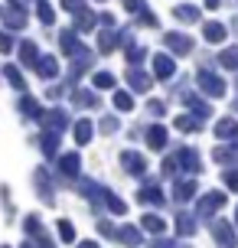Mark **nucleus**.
Returning a JSON list of instances; mask_svg holds the SVG:
<instances>
[{
    "label": "nucleus",
    "mask_w": 238,
    "mask_h": 248,
    "mask_svg": "<svg viewBox=\"0 0 238 248\" xmlns=\"http://www.w3.org/2000/svg\"><path fill=\"white\" fill-rule=\"evenodd\" d=\"M153 65H157V75H160V78H170V75H173V62L166 59V56H157Z\"/></svg>",
    "instance_id": "obj_1"
},
{
    "label": "nucleus",
    "mask_w": 238,
    "mask_h": 248,
    "mask_svg": "<svg viewBox=\"0 0 238 248\" xmlns=\"http://www.w3.org/2000/svg\"><path fill=\"white\" fill-rule=\"evenodd\" d=\"M176 16H183V20H196V7H179Z\"/></svg>",
    "instance_id": "obj_4"
},
{
    "label": "nucleus",
    "mask_w": 238,
    "mask_h": 248,
    "mask_svg": "<svg viewBox=\"0 0 238 248\" xmlns=\"http://www.w3.org/2000/svg\"><path fill=\"white\" fill-rule=\"evenodd\" d=\"M166 43H170V46H173L176 52H186L189 46H193V43H189L186 36H176V33H173V36H166Z\"/></svg>",
    "instance_id": "obj_2"
},
{
    "label": "nucleus",
    "mask_w": 238,
    "mask_h": 248,
    "mask_svg": "<svg viewBox=\"0 0 238 248\" xmlns=\"http://www.w3.org/2000/svg\"><path fill=\"white\" fill-rule=\"evenodd\" d=\"M222 62H225V65H235V62H238V49L225 52V56H222Z\"/></svg>",
    "instance_id": "obj_6"
},
{
    "label": "nucleus",
    "mask_w": 238,
    "mask_h": 248,
    "mask_svg": "<svg viewBox=\"0 0 238 248\" xmlns=\"http://www.w3.org/2000/svg\"><path fill=\"white\" fill-rule=\"evenodd\" d=\"M91 137V127H88V121H82V127H78V140H88Z\"/></svg>",
    "instance_id": "obj_5"
},
{
    "label": "nucleus",
    "mask_w": 238,
    "mask_h": 248,
    "mask_svg": "<svg viewBox=\"0 0 238 248\" xmlns=\"http://www.w3.org/2000/svg\"><path fill=\"white\" fill-rule=\"evenodd\" d=\"M206 36H209V39H222V36H225V26H219V23L206 26Z\"/></svg>",
    "instance_id": "obj_3"
}]
</instances>
